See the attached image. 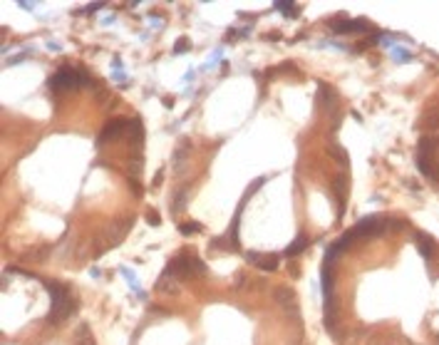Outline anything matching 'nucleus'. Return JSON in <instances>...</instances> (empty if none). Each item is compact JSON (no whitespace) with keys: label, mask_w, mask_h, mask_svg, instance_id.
Instances as JSON below:
<instances>
[{"label":"nucleus","mask_w":439,"mask_h":345,"mask_svg":"<svg viewBox=\"0 0 439 345\" xmlns=\"http://www.w3.org/2000/svg\"><path fill=\"white\" fill-rule=\"evenodd\" d=\"M45 286H47V290L52 293V310H50V323H60V320H65L70 313L74 310V298L70 296V288L67 286H62V283H50V280H45Z\"/></svg>","instance_id":"f257e3e1"},{"label":"nucleus","mask_w":439,"mask_h":345,"mask_svg":"<svg viewBox=\"0 0 439 345\" xmlns=\"http://www.w3.org/2000/svg\"><path fill=\"white\" fill-rule=\"evenodd\" d=\"M79 84H82V72H77V70H72V68L60 70L57 74L50 77V87H52V90H74V87H79Z\"/></svg>","instance_id":"f03ea898"},{"label":"nucleus","mask_w":439,"mask_h":345,"mask_svg":"<svg viewBox=\"0 0 439 345\" xmlns=\"http://www.w3.org/2000/svg\"><path fill=\"white\" fill-rule=\"evenodd\" d=\"M432 139H422L420 142V149H417V166L427 174V176H435L432 169H430V162H432Z\"/></svg>","instance_id":"7ed1b4c3"},{"label":"nucleus","mask_w":439,"mask_h":345,"mask_svg":"<svg viewBox=\"0 0 439 345\" xmlns=\"http://www.w3.org/2000/svg\"><path fill=\"white\" fill-rule=\"evenodd\" d=\"M330 28L335 32H358V30H367V20H333Z\"/></svg>","instance_id":"20e7f679"},{"label":"nucleus","mask_w":439,"mask_h":345,"mask_svg":"<svg viewBox=\"0 0 439 345\" xmlns=\"http://www.w3.org/2000/svg\"><path fill=\"white\" fill-rule=\"evenodd\" d=\"M127 127H132V122H127V120H112L107 127H104V132H99V137H97V142L99 144H104L109 137H114V134H119V132H124Z\"/></svg>","instance_id":"39448f33"},{"label":"nucleus","mask_w":439,"mask_h":345,"mask_svg":"<svg viewBox=\"0 0 439 345\" xmlns=\"http://www.w3.org/2000/svg\"><path fill=\"white\" fill-rule=\"evenodd\" d=\"M248 258H251V264H256V266H261V268H266V271H273V268H278V254H268V256H258V254H246Z\"/></svg>","instance_id":"423d86ee"},{"label":"nucleus","mask_w":439,"mask_h":345,"mask_svg":"<svg viewBox=\"0 0 439 345\" xmlns=\"http://www.w3.org/2000/svg\"><path fill=\"white\" fill-rule=\"evenodd\" d=\"M417 248L422 251V256H425V258H430V256H432V248H435V244H432V238H430V236H425V234H417Z\"/></svg>","instance_id":"0eeeda50"},{"label":"nucleus","mask_w":439,"mask_h":345,"mask_svg":"<svg viewBox=\"0 0 439 345\" xmlns=\"http://www.w3.org/2000/svg\"><path fill=\"white\" fill-rule=\"evenodd\" d=\"M305 246H308V236H305V234H298V238L286 248V256H295V254H300Z\"/></svg>","instance_id":"6e6552de"},{"label":"nucleus","mask_w":439,"mask_h":345,"mask_svg":"<svg viewBox=\"0 0 439 345\" xmlns=\"http://www.w3.org/2000/svg\"><path fill=\"white\" fill-rule=\"evenodd\" d=\"M276 10H281L286 15H295V8H293L288 0H276Z\"/></svg>","instance_id":"1a4fd4ad"},{"label":"nucleus","mask_w":439,"mask_h":345,"mask_svg":"<svg viewBox=\"0 0 439 345\" xmlns=\"http://www.w3.org/2000/svg\"><path fill=\"white\" fill-rule=\"evenodd\" d=\"M179 228H181V234H194V231H201V224H184Z\"/></svg>","instance_id":"9d476101"},{"label":"nucleus","mask_w":439,"mask_h":345,"mask_svg":"<svg viewBox=\"0 0 439 345\" xmlns=\"http://www.w3.org/2000/svg\"><path fill=\"white\" fill-rule=\"evenodd\" d=\"M186 50H189V40H186V38H184V40H179V45H176V48H174V52H176V55H179V52H186Z\"/></svg>","instance_id":"9b49d317"}]
</instances>
